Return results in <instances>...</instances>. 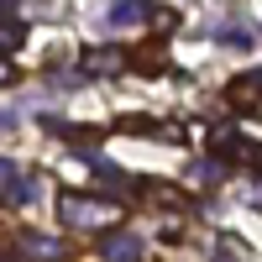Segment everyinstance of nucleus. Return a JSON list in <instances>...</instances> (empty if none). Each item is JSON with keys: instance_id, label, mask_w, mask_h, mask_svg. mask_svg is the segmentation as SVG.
Listing matches in <instances>:
<instances>
[{"instance_id": "nucleus-5", "label": "nucleus", "mask_w": 262, "mask_h": 262, "mask_svg": "<svg viewBox=\"0 0 262 262\" xmlns=\"http://www.w3.org/2000/svg\"><path fill=\"white\" fill-rule=\"evenodd\" d=\"M21 247L37 252V262H58L63 257V247L53 242V236H42V231H21Z\"/></svg>"}, {"instance_id": "nucleus-7", "label": "nucleus", "mask_w": 262, "mask_h": 262, "mask_svg": "<svg viewBox=\"0 0 262 262\" xmlns=\"http://www.w3.org/2000/svg\"><path fill=\"white\" fill-rule=\"evenodd\" d=\"M121 63H126V58H121L116 48H100V53H84V69H90V74H116Z\"/></svg>"}, {"instance_id": "nucleus-8", "label": "nucleus", "mask_w": 262, "mask_h": 262, "mask_svg": "<svg viewBox=\"0 0 262 262\" xmlns=\"http://www.w3.org/2000/svg\"><path fill=\"white\" fill-rule=\"evenodd\" d=\"M221 42H226L231 53H247V48H252V32H242V27H226V32H221Z\"/></svg>"}, {"instance_id": "nucleus-3", "label": "nucleus", "mask_w": 262, "mask_h": 262, "mask_svg": "<svg viewBox=\"0 0 262 262\" xmlns=\"http://www.w3.org/2000/svg\"><path fill=\"white\" fill-rule=\"evenodd\" d=\"M226 100L236 105V111H257V105H262V69L236 74V79H231V90H226Z\"/></svg>"}, {"instance_id": "nucleus-4", "label": "nucleus", "mask_w": 262, "mask_h": 262, "mask_svg": "<svg viewBox=\"0 0 262 262\" xmlns=\"http://www.w3.org/2000/svg\"><path fill=\"white\" fill-rule=\"evenodd\" d=\"M27 200H32V179H27V173H16V168H11V179L0 184V205H11V210H21Z\"/></svg>"}, {"instance_id": "nucleus-2", "label": "nucleus", "mask_w": 262, "mask_h": 262, "mask_svg": "<svg viewBox=\"0 0 262 262\" xmlns=\"http://www.w3.org/2000/svg\"><path fill=\"white\" fill-rule=\"evenodd\" d=\"M95 252H100L105 262H142V236H137V231H105Z\"/></svg>"}, {"instance_id": "nucleus-10", "label": "nucleus", "mask_w": 262, "mask_h": 262, "mask_svg": "<svg viewBox=\"0 0 262 262\" xmlns=\"http://www.w3.org/2000/svg\"><path fill=\"white\" fill-rule=\"evenodd\" d=\"M221 262H231V257H221Z\"/></svg>"}, {"instance_id": "nucleus-9", "label": "nucleus", "mask_w": 262, "mask_h": 262, "mask_svg": "<svg viewBox=\"0 0 262 262\" xmlns=\"http://www.w3.org/2000/svg\"><path fill=\"white\" fill-rule=\"evenodd\" d=\"M6 84H16V63H11L6 53H0V90H6Z\"/></svg>"}, {"instance_id": "nucleus-6", "label": "nucleus", "mask_w": 262, "mask_h": 262, "mask_svg": "<svg viewBox=\"0 0 262 262\" xmlns=\"http://www.w3.org/2000/svg\"><path fill=\"white\" fill-rule=\"evenodd\" d=\"M105 21H111V27H147L152 11H147V6H131V0H121V6L105 16Z\"/></svg>"}, {"instance_id": "nucleus-1", "label": "nucleus", "mask_w": 262, "mask_h": 262, "mask_svg": "<svg viewBox=\"0 0 262 262\" xmlns=\"http://www.w3.org/2000/svg\"><path fill=\"white\" fill-rule=\"evenodd\" d=\"M116 205L111 200H84V194H63V221H69V226H84V231H111L116 226Z\"/></svg>"}]
</instances>
